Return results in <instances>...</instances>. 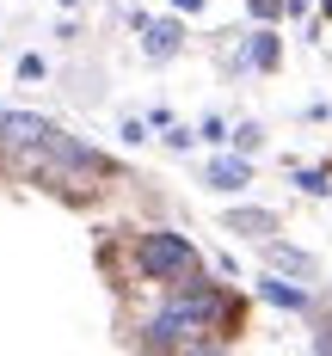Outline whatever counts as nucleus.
<instances>
[{
	"mask_svg": "<svg viewBox=\"0 0 332 356\" xmlns=\"http://www.w3.org/2000/svg\"><path fill=\"white\" fill-rule=\"evenodd\" d=\"M56 136V123H43V117H25V111H0V142L13 147H37V142H49Z\"/></svg>",
	"mask_w": 332,
	"mask_h": 356,
	"instance_id": "7ed1b4c3",
	"label": "nucleus"
},
{
	"mask_svg": "<svg viewBox=\"0 0 332 356\" xmlns=\"http://www.w3.org/2000/svg\"><path fill=\"white\" fill-rule=\"evenodd\" d=\"M326 13H332V0H326Z\"/></svg>",
	"mask_w": 332,
	"mask_h": 356,
	"instance_id": "4468645a",
	"label": "nucleus"
},
{
	"mask_svg": "<svg viewBox=\"0 0 332 356\" xmlns=\"http://www.w3.org/2000/svg\"><path fill=\"white\" fill-rule=\"evenodd\" d=\"M253 62H258V68H277V37H271V31L253 37Z\"/></svg>",
	"mask_w": 332,
	"mask_h": 356,
	"instance_id": "1a4fd4ad",
	"label": "nucleus"
},
{
	"mask_svg": "<svg viewBox=\"0 0 332 356\" xmlns=\"http://www.w3.org/2000/svg\"><path fill=\"white\" fill-rule=\"evenodd\" d=\"M216 307H221L216 289H184L179 301L142 332V344L148 350H203V332L216 320Z\"/></svg>",
	"mask_w": 332,
	"mask_h": 356,
	"instance_id": "f257e3e1",
	"label": "nucleus"
},
{
	"mask_svg": "<svg viewBox=\"0 0 332 356\" xmlns=\"http://www.w3.org/2000/svg\"><path fill=\"white\" fill-rule=\"evenodd\" d=\"M271 258H277V270H290V277H314V258L295 246H271Z\"/></svg>",
	"mask_w": 332,
	"mask_h": 356,
	"instance_id": "6e6552de",
	"label": "nucleus"
},
{
	"mask_svg": "<svg viewBox=\"0 0 332 356\" xmlns=\"http://www.w3.org/2000/svg\"><path fill=\"white\" fill-rule=\"evenodd\" d=\"M246 178H253V166H246L240 154H221L216 166H210V184H216V191H246Z\"/></svg>",
	"mask_w": 332,
	"mask_h": 356,
	"instance_id": "423d86ee",
	"label": "nucleus"
},
{
	"mask_svg": "<svg viewBox=\"0 0 332 356\" xmlns=\"http://www.w3.org/2000/svg\"><path fill=\"white\" fill-rule=\"evenodd\" d=\"M142 270L148 277H191L197 270V252H191V240L184 234H142Z\"/></svg>",
	"mask_w": 332,
	"mask_h": 356,
	"instance_id": "f03ea898",
	"label": "nucleus"
},
{
	"mask_svg": "<svg viewBox=\"0 0 332 356\" xmlns=\"http://www.w3.org/2000/svg\"><path fill=\"white\" fill-rule=\"evenodd\" d=\"M228 227H234V234H253V240H271L277 221H271L264 209H234V215H228Z\"/></svg>",
	"mask_w": 332,
	"mask_h": 356,
	"instance_id": "0eeeda50",
	"label": "nucleus"
},
{
	"mask_svg": "<svg viewBox=\"0 0 332 356\" xmlns=\"http://www.w3.org/2000/svg\"><path fill=\"white\" fill-rule=\"evenodd\" d=\"M173 6H179V13H197V6H203V0H173Z\"/></svg>",
	"mask_w": 332,
	"mask_h": 356,
	"instance_id": "f8f14e48",
	"label": "nucleus"
},
{
	"mask_svg": "<svg viewBox=\"0 0 332 356\" xmlns=\"http://www.w3.org/2000/svg\"><path fill=\"white\" fill-rule=\"evenodd\" d=\"M253 13H258V19H277V13H283V0H253Z\"/></svg>",
	"mask_w": 332,
	"mask_h": 356,
	"instance_id": "9b49d317",
	"label": "nucleus"
},
{
	"mask_svg": "<svg viewBox=\"0 0 332 356\" xmlns=\"http://www.w3.org/2000/svg\"><path fill=\"white\" fill-rule=\"evenodd\" d=\"M62 6H74V0H62Z\"/></svg>",
	"mask_w": 332,
	"mask_h": 356,
	"instance_id": "ddd939ff",
	"label": "nucleus"
},
{
	"mask_svg": "<svg viewBox=\"0 0 332 356\" xmlns=\"http://www.w3.org/2000/svg\"><path fill=\"white\" fill-rule=\"evenodd\" d=\"M295 184H301V191H314V197H320V191H326V172H295Z\"/></svg>",
	"mask_w": 332,
	"mask_h": 356,
	"instance_id": "9d476101",
	"label": "nucleus"
},
{
	"mask_svg": "<svg viewBox=\"0 0 332 356\" xmlns=\"http://www.w3.org/2000/svg\"><path fill=\"white\" fill-rule=\"evenodd\" d=\"M179 25H173V19H154V25H142V49L148 56H154V62H166V56H173V49H179Z\"/></svg>",
	"mask_w": 332,
	"mask_h": 356,
	"instance_id": "20e7f679",
	"label": "nucleus"
},
{
	"mask_svg": "<svg viewBox=\"0 0 332 356\" xmlns=\"http://www.w3.org/2000/svg\"><path fill=\"white\" fill-rule=\"evenodd\" d=\"M258 295H264L271 307H290V314L308 307V289H301V283H283V277H258Z\"/></svg>",
	"mask_w": 332,
	"mask_h": 356,
	"instance_id": "39448f33",
	"label": "nucleus"
}]
</instances>
